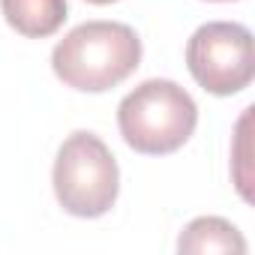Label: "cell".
<instances>
[{"label":"cell","instance_id":"6da1fadb","mask_svg":"<svg viewBox=\"0 0 255 255\" xmlns=\"http://www.w3.org/2000/svg\"><path fill=\"white\" fill-rule=\"evenodd\" d=\"M141 63V39L120 21H84L51 51L54 75L81 93H105L123 84Z\"/></svg>","mask_w":255,"mask_h":255},{"label":"cell","instance_id":"7a4b0ae2","mask_svg":"<svg viewBox=\"0 0 255 255\" xmlns=\"http://www.w3.org/2000/svg\"><path fill=\"white\" fill-rule=\"evenodd\" d=\"M117 126L135 153L165 156L192 138L198 126V105L177 81L147 78L120 99Z\"/></svg>","mask_w":255,"mask_h":255},{"label":"cell","instance_id":"3957f363","mask_svg":"<svg viewBox=\"0 0 255 255\" xmlns=\"http://www.w3.org/2000/svg\"><path fill=\"white\" fill-rule=\"evenodd\" d=\"M51 183L66 213L78 219H96L105 216L117 201L120 168L99 135L78 129L60 144Z\"/></svg>","mask_w":255,"mask_h":255},{"label":"cell","instance_id":"277c9868","mask_svg":"<svg viewBox=\"0 0 255 255\" xmlns=\"http://www.w3.org/2000/svg\"><path fill=\"white\" fill-rule=\"evenodd\" d=\"M186 66L198 87L213 96H234L252 84L255 48L249 27L237 21H207L186 42Z\"/></svg>","mask_w":255,"mask_h":255},{"label":"cell","instance_id":"5b68a950","mask_svg":"<svg viewBox=\"0 0 255 255\" xmlns=\"http://www.w3.org/2000/svg\"><path fill=\"white\" fill-rule=\"evenodd\" d=\"M0 12L15 33L45 39L63 27L69 6L66 0H0Z\"/></svg>","mask_w":255,"mask_h":255},{"label":"cell","instance_id":"8992f818","mask_svg":"<svg viewBox=\"0 0 255 255\" xmlns=\"http://www.w3.org/2000/svg\"><path fill=\"white\" fill-rule=\"evenodd\" d=\"M177 252H246V240L237 231V225H231L222 216H198L192 219L180 240H177Z\"/></svg>","mask_w":255,"mask_h":255},{"label":"cell","instance_id":"52a82bcc","mask_svg":"<svg viewBox=\"0 0 255 255\" xmlns=\"http://www.w3.org/2000/svg\"><path fill=\"white\" fill-rule=\"evenodd\" d=\"M87 3H93V6H108V3H117V0H87Z\"/></svg>","mask_w":255,"mask_h":255},{"label":"cell","instance_id":"ba28073f","mask_svg":"<svg viewBox=\"0 0 255 255\" xmlns=\"http://www.w3.org/2000/svg\"><path fill=\"white\" fill-rule=\"evenodd\" d=\"M213 3H231V0H213Z\"/></svg>","mask_w":255,"mask_h":255}]
</instances>
